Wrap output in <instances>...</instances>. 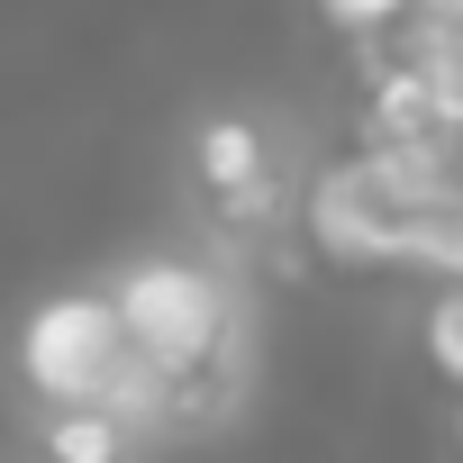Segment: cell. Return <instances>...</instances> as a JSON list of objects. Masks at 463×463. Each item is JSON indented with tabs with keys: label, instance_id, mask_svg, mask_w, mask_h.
<instances>
[{
	"label": "cell",
	"instance_id": "cell-7",
	"mask_svg": "<svg viewBox=\"0 0 463 463\" xmlns=\"http://www.w3.org/2000/svg\"><path fill=\"white\" fill-rule=\"evenodd\" d=\"M309 10H318V19H327L345 46H382V37H391L409 10H418V0H309Z\"/></svg>",
	"mask_w": 463,
	"mask_h": 463
},
{
	"label": "cell",
	"instance_id": "cell-3",
	"mask_svg": "<svg viewBox=\"0 0 463 463\" xmlns=\"http://www.w3.org/2000/svg\"><path fill=\"white\" fill-rule=\"evenodd\" d=\"M436 191H445V182H436ZM418 209H427V182H409V173L382 164L373 146H345L336 164L309 173L300 227H309V246L336 255V264H409Z\"/></svg>",
	"mask_w": 463,
	"mask_h": 463
},
{
	"label": "cell",
	"instance_id": "cell-1",
	"mask_svg": "<svg viewBox=\"0 0 463 463\" xmlns=\"http://www.w3.org/2000/svg\"><path fill=\"white\" fill-rule=\"evenodd\" d=\"M19 373L46 409H109L128 436L173 418V373L146 364L109 309V291H55L19 327Z\"/></svg>",
	"mask_w": 463,
	"mask_h": 463
},
{
	"label": "cell",
	"instance_id": "cell-5",
	"mask_svg": "<svg viewBox=\"0 0 463 463\" xmlns=\"http://www.w3.org/2000/svg\"><path fill=\"white\" fill-rule=\"evenodd\" d=\"M382 55L427 82V100H436L445 128H463V0H418V10L382 37Z\"/></svg>",
	"mask_w": 463,
	"mask_h": 463
},
{
	"label": "cell",
	"instance_id": "cell-2",
	"mask_svg": "<svg viewBox=\"0 0 463 463\" xmlns=\"http://www.w3.org/2000/svg\"><path fill=\"white\" fill-rule=\"evenodd\" d=\"M109 309H118L128 345L146 364H164L173 382L182 373H209L227 345H237V300H227V282L200 255H137L109 282Z\"/></svg>",
	"mask_w": 463,
	"mask_h": 463
},
{
	"label": "cell",
	"instance_id": "cell-6",
	"mask_svg": "<svg viewBox=\"0 0 463 463\" xmlns=\"http://www.w3.org/2000/svg\"><path fill=\"white\" fill-rule=\"evenodd\" d=\"M46 454L55 463H118L128 454V427L109 409H55L46 418Z\"/></svg>",
	"mask_w": 463,
	"mask_h": 463
},
{
	"label": "cell",
	"instance_id": "cell-4",
	"mask_svg": "<svg viewBox=\"0 0 463 463\" xmlns=\"http://www.w3.org/2000/svg\"><path fill=\"white\" fill-rule=\"evenodd\" d=\"M191 173L218 191V209H227V218L273 209V146H264V118H246V109L200 118V137H191Z\"/></svg>",
	"mask_w": 463,
	"mask_h": 463
},
{
	"label": "cell",
	"instance_id": "cell-8",
	"mask_svg": "<svg viewBox=\"0 0 463 463\" xmlns=\"http://www.w3.org/2000/svg\"><path fill=\"white\" fill-rule=\"evenodd\" d=\"M427 354H436V373L445 382H463V273L436 291V309H427Z\"/></svg>",
	"mask_w": 463,
	"mask_h": 463
}]
</instances>
